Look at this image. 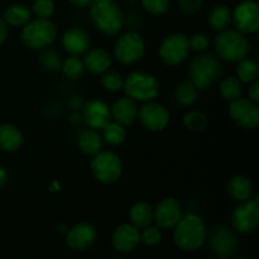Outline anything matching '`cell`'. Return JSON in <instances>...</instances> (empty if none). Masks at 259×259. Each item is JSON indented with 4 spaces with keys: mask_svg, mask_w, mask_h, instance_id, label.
I'll use <instances>...</instances> for the list:
<instances>
[{
    "mask_svg": "<svg viewBox=\"0 0 259 259\" xmlns=\"http://www.w3.org/2000/svg\"><path fill=\"white\" fill-rule=\"evenodd\" d=\"M206 239V224L199 214L186 212L174 227V242L182 250H197L205 244Z\"/></svg>",
    "mask_w": 259,
    "mask_h": 259,
    "instance_id": "6da1fadb",
    "label": "cell"
},
{
    "mask_svg": "<svg viewBox=\"0 0 259 259\" xmlns=\"http://www.w3.org/2000/svg\"><path fill=\"white\" fill-rule=\"evenodd\" d=\"M94 25L105 35H116L123 30L125 17L116 0H94L90 5Z\"/></svg>",
    "mask_w": 259,
    "mask_h": 259,
    "instance_id": "7a4b0ae2",
    "label": "cell"
},
{
    "mask_svg": "<svg viewBox=\"0 0 259 259\" xmlns=\"http://www.w3.org/2000/svg\"><path fill=\"white\" fill-rule=\"evenodd\" d=\"M214 47L218 56L227 62L237 63L248 57L250 43L244 34L235 29H225L215 37Z\"/></svg>",
    "mask_w": 259,
    "mask_h": 259,
    "instance_id": "3957f363",
    "label": "cell"
},
{
    "mask_svg": "<svg viewBox=\"0 0 259 259\" xmlns=\"http://www.w3.org/2000/svg\"><path fill=\"white\" fill-rule=\"evenodd\" d=\"M123 90L132 100L148 103L153 101L159 95L161 86L156 76L143 71H136L124 78Z\"/></svg>",
    "mask_w": 259,
    "mask_h": 259,
    "instance_id": "277c9868",
    "label": "cell"
},
{
    "mask_svg": "<svg viewBox=\"0 0 259 259\" xmlns=\"http://www.w3.org/2000/svg\"><path fill=\"white\" fill-rule=\"evenodd\" d=\"M57 38V28L51 19H32L22 27L20 39L23 45L32 51H40L50 47Z\"/></svg>",
    "mask_w": 259,
    "mask_h": 259,
    "instance_id": "5b68a950",
    "label": "cell"
},
{
    "mask_svg": "<svg viewBox=\"0 0 259 259\" xmlns=\"http://www.w3.org/2000/svg\"><path fill=\"white\" fill-rule=\"evenodd\" d=\"M191 82L197 90H206L217 82L222 73V65L217 56L211 53H202L191 61L189 67Z\"/></svg>",
    "mask_w": 259,
    "mask_h": 259,
    "instance_id": "8992f818",
    "label": "cell"
},
{
    "mask_svg": "<svg viewBox=\"0 0 259 259\" xmlns=\"http://www.w3.org/2000/svg\"><path fill=\"white\" fill-rule=\"evenodd\" d=\"M90 169L95 180L103 185H113L119 181L123 174V162L113 151H100L93 156Z\"/></svg>",
    "mask_w": 259,
    "mask_h": 259,
    "instance_id": "52a82bcc",
    "label": "cell"
},
{
    "mask_svg": "<svg viewBox=\"0 0 259 259\" xmlns=\"http://www.w3.org/2000/svg\"><path fill=\"white\" fill-rule=\"evenodd\" d=\"M146 55V40L139 33L126 32L114 45V57L121 65H134Z\"/></svg>",
    "mask_w": 259,
    "mask_h": 259,
    "instance_id": "ba28073f",
    "label": "cell"
},
{
    "mask_svg": "<svg viewBox=\"0 0 259 259\" xmlns=\"http://www.w3.org/2000/svg\"><path fill=\"white\" fill-rule=\"evenodd\" d=\"M232 228L242 234L255 232L259 225V197L257 195L247 201L238 202L230 215Z\"/></svg>",
    "mask_w": 259,
    "mask_h": 259,
    "instance_id": "9c48e42d",
    "label": "cell"
},
{
    "mask_svg": "<svg viewBox=\"0 0 259 259\" xmlns=\"http://www.w3.org/2000/svg\"><path fill=\"white\" fill-rule=\"evenodd\" d=\"M159 57L167 66H179L189 57V37L184 33H172L162 40L159 46Z\"/></svg>",
    "mask_w": 259,
    "mask_h": 259,
    "instance_id": "30bf717a",
    "label": "cell"
},
{
    "mask_svg": "<svg viewBox=\"0 0 259 259\" xmlns=\"http://www.w3.org/2000/svg\"><path fill=\"white\" fill-rule=\"evenodd\" d=\"M232 23L242 34H254L259 29V5L255 0H243L232 12Z\"/></svg>",
    "mask_w": 259,
    "mask_h": 259,
    "instance_id": "8fae6325",
    "label": "cell"
},
{
    "mask_svg": "<svg viewBox=\"0 0 259 259\" xmlns=\"http://www.w3.org/2000/svg\"><path fill=\"white\" fill-rule=\"evenodd\" d=\"M169 111L163 104L148 101L138 109V120L149 132H162L169 124Z\"/></svg>",
    "mask_w": 259,
    "mask_h": 259,
    "instance_id": "7c38bea8",
    "label": "cell"
},
{
    "mask_svg": "<svg viewBox=\"0 0 259 259\" xmlns=\"http://www.w3.org/2000/svg\"><path fill=\"white\" fill-rule=\"evenodd\" d=\"M229 115L237 125L244 129H255L259 124L258 104L248 98H239L229 105Z\"/></svg>",
    "mask_w": 259,
    "mask_h": 259,
    "instance_id": "4fadbf2b",
    "label": "cell"
},
{
    "mask_svg": "<svg viewBox=\"0 0 259 259\" xmlns=\"http://www.w3.org/2000/svg\"><path fill=\"white\" fill-rule=\"evenodd\" d=\"M212 252L222 259L232 257L238 248V238L234 229L228 225H218L211 230L209 237Z\"/></svg>",
    "mask_w": 259,
    "mask_h": 259,
    "instance_id": "5bb4252c",
    "label": "cell"
},
{
    "mask_svg": "<svg viewBox=\"0 0 259 259\" xmlns=\"http://www.w3.org/2000/svg\"><path fill=\"white\" fill-rule=\"evenodd\" d=\"M182 215L181 202L175 197H166L153 207V222L159 229H174Z\"/></svg>",
    "mask_w": 259,
    "mask_h": 259,
    "instance_id": "9a60e30c",
    "label": "cell"
},
{
    "mask_svg": "<svg viewBox=\"0 0 259 259\" xmlns=\"http://www.w3.org/2000/svg\"><path fill=\"white\" fill-rule=\"evenodd\" d=\"M82 118L89 128L101 131L109 121H111L110 105L103 99H90L82 108Z\"/></svg>",
    "mask_w": 259,
    "mask_h": 259,
    "instance_id": "2e32d148",
    "label": "cell"
},
{
    "mask_svg": "<svg viewBox=\"0 0 259 259\" xmlns=\"http://www.w3.org/2000/svg\"><path fill=\"white\" fill-rule=\"evenodd\" d=\"M98 230L91 223H77L66 232V244L72 250H85L94 245Z\"/></svg>",
    "mask_w": 259,
    "mask_h": 259,
    "instance_id": "e0dca14e",
    "label": "cell"
},
{
    "mask_svg": "<svg viewBox=\"0 0 259 259\" xmlns=\"http://www.w3.org/2000/svg\"><path fill=\"white\" fill-rule=\"evenodd\" d=\"M141 243V230L134 225L124 223L120 224L113 233L111 244L116 252L131 253Z\"/></svg>",
    "mask_w": 259,
    "mask_h": 259,
    "instance_id": "ac0fdd59",
    "label": "cell"
},
{
    "mask_svg": "<svg viewBox=\"0 0 259 259\" xmlns=\"http://www.w3.org/2000/svg\"><path fill=\"white\" fill-rule=\"evenodd\" d=\"M62 47L70 56L80 57L90 50V37L82 28H70L63 33Z\"/></svg>",
    "mask_w": 259,
    "mask_h": 259,
    "instance_id": "d6986e66",
    "label": "cell"
},
{
    "mask_svg": "<svg viewBox=\"0 0 259 259\" xmlns=\"http://www.w3.org/2000/svg\"><path fill=\"white\" fill-rule=\"evenodd\" d=\"M138 109L137 101L132 100L128 96L118 99L113 106H110L111 120L123 126L133 125L138 120Z\"/></svg>",
    "mask_w": 259,
    "mask_h": 259,
    "instance_id": "ffe728a7",
    "label": "cell"
},
{
    "mask_svg": "<svg viewBox=\"0 0 259 259\" xmlns=\"http://www.w3.org/2000/svg\"><path fill=\"white\" fill-rule=\"evenodd\" d=\"M83 66L85 70L93 75H101L110 68L113 63L111 55L104 48H91L83 56Z\"/></svg>",
    "mask_w": 259,
    "mask_h": 259,
    "instance_id": "44dd1931",
    "label": "cell"
},
{
    "mask_svg": "<svg viewBox=\"0 0 259 259\" xmlns=\"http://www.w3.org/2000/svg\"><path fill=\"white\" fill-rule=\"evenodd\" d=\"M227 192L233 200H235L237 202H242L254 196L255 187L249 177L237 175L228 181Z\"/></svg>",
    "mask_w": 259,
    "mask_h": 259,
    "instance_id": "7402d4cb",
    "label": "cell"
},
{
    "mask_svg": "<svg viewBox=\"0 0 259 259\" xmlns=\"http://www.w3.org/2000/svg\"><path fill=\"white\" fill-rule=\"evenodd\" d=\"M24 136L18 126L13 124H0V149L7 153H15L22 148Z\"/></svg>",
    "mask_w": 259,
    "mask_h": 259,
    "instance_id": "603a6c76",
    "label": "cell"
},
{
    "mask_svg": "<svg viewBox=\"0 0 259 259\" xmlns=\"http://www.w3.org/2000/svg\"><path fill=\"white\" fill-rule=\"evenodd\" d=\"M3 19L10 27H24L33 18L32 9L22 3L8 5L3 12Z\"/></svg>",
    "mask_w": 259,
    "mask_h": 259,
    "instance_id": "cb8c5ba5",
    "label": "cell"
},
{
    "mask_svg": "<svg viewBox=\"0 0 259 259\" xmlns=\"http://www.w3.org/2000/svg\"><path fill=\"white\" fill-rule=\"evenodd\" d=\"M77 146L81 149V152L88 156H95L100 151H103L104 141L99 131L95 129H85L80 133L77 138Z\"/></svg>",
    "mask_w": 259,
    "mask_h": 259,
    "instance_id": "d4e9b609",
    "label": "cell"
},
{
    "mask_svg": "<svg viewBox=\"0 0 259 259\" xmlns=\"http://www.w3.org/2000/svg\"><path fill=\"white\" fill-rule=\"evenodd\" d=\"M131 224L139 230L153 223V206L146 201H138L129 210Z\"/></svg>",
    "mask_w": 259,
    "mask_h": 259,
    "instance_id": "484cf974",
    "label": "cell"
},
{
    "mask_svg": "<svg viewBox=\"0 0 259 259\" xmlns=\"http://www.w3.org/2000/svg\"><path fill=\"white\" fill-rule=\"evenodd\" d=\"M207 23L215 32H223L232 24V10L227 5H215L207 15Z\"/></svg>",
    "mask_w": 259,
    "mask_h": 259,
    "instance_id": "4316f807",
    "label": "cell"
},
{
    "mask_svg": "<svg viewBox=\"0 0 259 259\" xmlns=\"http://www.w3.org/2000/svg\"><path fill=\"white\" fill-rule=\"evenodd\" d=\"M199 96V90L191 81H182L175 88L174 98L181 106H191Z\"/></svg>",
    "mask_w": 259,
    "mask_h": 259,
    "instance_id": "83f0119b",
    "label": "cell"
},
{
    "mask_svg": "<svg viewBox=\"0 0 259 259\" xmlns=\"http://www.w3.org/2000/svg\"><path fill=\"white\" fill-rule=\"evenodd\" d=\"M219 93L222 98L228 103L237 100L242 98L243 95V86L242 82L238 80L237 76H228L220 81Z\"/></svg>",
    "mask_w": 259,
    "mask_h": 259,
    "instance_id": "f1b7e54d",
    "label": "cell"
},
{
    "mask_svg": "<svg viewBox=\"0 0 259 259\" xmlns=\"http://www.w3.org/2000/svg\"><path fill=\"white\" fill-rule=\"evenodd\" d=\"M237 73L238 80L242 83H252L255 80H258L259 76V66L257 61L252 60V58H243L242 61L237 62Z\"/></svg>",
    "mask_w": 259,
    "mask_h": 259,
    "instance_id": "f546056e",
    "label": "cell"
},
{
    "mask_svg": "<svg viewBox=\"0 0 259 259\" xmlns=\"http://www.w3.org/2000/svg\"><path fill=\"white\" fill-rule=\"evenodd\" d=\"M101 131H103L101 137H103L104 143L109 144V146H120L126 139L125 126L120 125V124H118L114 120L109 121Z\"/></svg>",
    "mask_w": 259,
    "mask_h": 259,
    "instance_id": "4dcf8cb0",
    "label": "cell"
},
{
    "mask_svg": "<svg viewBox=\"0 0 259 259\" xmlns=\"http://www.w3.org/2000/svg\"><path fill=\"white\" fill-rule=\"evenodd\" d=\"M61 70L65 77L68 80H78L82 77L85 72V66H83L82 60L78 56H70L61 63Z\"/></svg>",
    "mask_w": 259,
    "mask_h": 259,
    "instance_id": "1f68e13d",
    "label": "cell"
},
{
    "mask_svg": "<svg viewBox=\"0 0 259 259\" xmlns=\"http://www.w3.org/2000/svg\"><path fill=\"white\" fill-rule=\"evenodd\" d=\"M182 123H184L185 128H187L189 131L201 132L206 128L209 120L202 111L191 110L185 114L184 118H182Z\"/></svg>",
    "mask_w": 259,
    "mask_h": 259,
    "instance_id": "d6a6232c",
    "label": "cell"
},
{
    "mask_svg": "<svg viewBox=\"0 0 259 259\" xmlns=\"http://www.w3.org/2000/svg\"><path fill=\"white\" fill-rule=\"evenodd\" d=\"M100 82L103 85V88L106 91H109V93H119L120 90H123L124 77L118 71H114L109 68L108 71L101 73Z\"/></svg>",
    "mask_w": 259,
    "mask_h": 259,
    "instance_id": "836d02e7",
    "label": "cell"
},
{
    "mask_svg": "<svg viewBox=\"0 0 259 259\" xmlns=\"http://www.w3.org/2000/svg\"><path fill=\"white\" fill-rule=\"evenodd\" d=\"M56 5L53 0H34L32 7L33 15L39 19H51L55 14Z\"/></svg>",
    "mask_w": 259,
    "mask_h": 259,
    "instance_id": "e575fe53",
    "label": "cell"
},
{
    "mask_svg": "<svg viewBox=\"0 0 259 259\" xmlns=\"http://www.w3.org/2000/svg\"><path fill=\"white\" fill-rule=\"evenodd\" d=\"M162 242V232L157 225H148L141 232V243L147 247H154Z\"/></svg>",
    "mask_w": 259,
    "mask_h": 259,
    "instance_id": "d590c367",
    "label": "cell"
},
{
    "mask_svg": "<svg viewBox=\"0 0 259 259\" xmlns=\"http://www.w3.org/2000/svg\"><path fill=\"white\" fill-rule=\"evenodd\" d=\"M144 10L152 15H162L168 10L169 0H141Z\"/></svg>",
    "mask_w": 259,
    "mask_h": 259,
    "instance_id": "8d00e7d4",
    "label": "cell"
},
{
    "mask_svg": "<svg viewBox=\"0 0 259 259\" xmlns=\"http://www.w3.org/2000/svg\"><path fill=\"white\" fill-rule=\"evenodd\" d=\"M190 51H194L196 53H204L209 48L210 39L204 33H195L189 38Z\"/></svg>",
    "mask_w": 259,
    "mask_h": 259,
    "instance_id": "74e56055",
    "label": "cell"
},
{
    "mask_svg": "<svg viewBox=\"0 0 259 259\" xmlns=\"http://www.w3.org/2000/svg\"><path fill=\"white\" fill-rule=\"evenodd\" d=\"M40 62H42V66L46 68V70L50 71H56L58 68H61V60L60 55L53 51H46L42 56H40Z\"/></svg>",
    "mask_w": 259,
    "mask_h": 259,
    "instance_id": "f35d334b",
    "label": "cell"
},
{
    "mask_svg": "<svg viewBox=\"0 0 259 259\" xmlns=\"http://www.w3.org/2000/svg\"><path fill=\"white\" fill-rule=\"evenodd\" d=\"M177 4L186 14H195L202 8L204 0H177Z\"/></svg>",
    "mask_w": 259,
    "mask_h": 259,
    "instance_id": "ab89813d",
    "label": "cell"
},
{
    "mask_svg": "<svg viewBox=\"0 0 259 259\" xmlns=\"http://www.w3.org/2000/svg\"><path fill=\"white\" fill-rule=\"evenodd\" d=\"M248 99L252 100L253 103H259V81L255 80L254 82L250 83L249 90H248Z\"/></svg>",
    "mask_w": 259,
    "mask_h": 259,
    "instance_id": "60d3db41",
    "label": "cell"
},
{
    "mask_svg": "<svg viewBox=\"0 0 259 259\" xmlns=\"http://www.w3.org/2000/svg\"><path fill=\"white\" fill-rule=\"evenodd\" d=\"M9 25L4 22L2 17H0V46L7 40L8 34H9Z\"/></svg>",
    "mask_w": 259,
    "mask_h": 259,
    "instance_id": "b9f144b4",
    "label": "cell"
},
{
    "mask_svg": "<svg viewBox=\"0 0 259 259\" xmlns=\"http://www.w3.org/2000/svg\"><path fill=\"white\" fill-rule=\"evenodd\" d=\"M73 7L80 8V9H85V8H89L91 4H93L94 0H68Z\"/></svg>",
    "mask_w": 259,
    "mask_h": 259,
    "instance_id": "7bdbcfd3",
    "label": "cell"
},
{
    "mask_svg": "<svg viewBox=\"0 0 259 259\" xmlns=\"http://www.w3.org/2000/svg\"><path fill=\"white\" fill-rule=\"evenodd\" d=\"M8 180H9V175H8V171L3 166H0V189L3 186L8 184Z\"/></svg>",
    "mask_w": 259,
    "mask_h": 259,
    "instance_id": "ee69618b",
    "label": "cell"
},
{
    "mask_svg": "<svg viewBox=\"0 0 259 259\" xmlns=\"http://www.w3.org/2000/svg\"><path fill=\"white\" fill-rule=\"evenodd\" d=\"M234 259H249V258H234Z\"/></svg>",
    "mask_w": 259,
    "mask_h": 259,
    "instance_id": "f6af8a7d",
    "label": "cell"
},
{
    "mask_svg": "<svg viewBox=\"0 0 259 259\" xmlns=\"http://www.w3.org/2000/svg\"><path fill=\"white\" fill-rule=\"evenodd\" d=\"M115 259H126V258H115Z\"/></svg>",
    "mask_w": 259,
    "mask_h": 259,
    "instance_id": "bcb514c9",
    "label": "cell"
},
{
    "mask_svg": "<svg viewBox=\"0 0 259 259\" xmlns=\"http://www.w3.org/2000/svg\"><path fill=\"white\" fill-rule=\"evenodd\" d=\"M214 259H222V258H214Z\"/></svg>",
    "mask_w": 259,
    "mask_h": 259,
    "instance_id": "7dc6e473",
    "label": "cell"
}]
</instances>
